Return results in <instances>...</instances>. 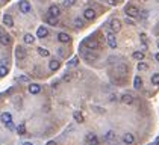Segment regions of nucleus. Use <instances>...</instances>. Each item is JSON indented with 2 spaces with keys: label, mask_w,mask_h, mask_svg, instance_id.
<instances>
[{
  "label": "nucleus",
  "mask_w": 159,
  "mask_h": 145,
  "mask_svg": "<svg viewBox=\"0 0 159 145\" xmlns=\"http://www.w3.org/2000/svg\"><path fill=\"white\" fill-rule=\"evenodd\" d=\"M81 47L82 49H88V50H98L100 49V44H98V41L96 38H87L85 39V41L81 44Z\"/></svg>",
  "instance_id": "nucleus-1"
},
{
  "label": "nucleus",
  "mask_w": 159,
  "mask_h": 145,
  "mask_svg": "<svg viewBox=\"0 0 159 145\" xmlns=\"http://www.w3.org/2000/svg\"><path fill=\"white\" fill-rule=\"evenodd\" d=\"M126 14H127V17H130V18H136L138 15H140V9L134 5H127L126 6Z\"/></svg>",
  "instance_id": "nucleus-2"
},
{
  "label": "nucleus",
  "mask_w": 159,
  "mask_h": 145,
  "mask_svg": "<svg viewBox=\"0 0 159 145\" xmlns=\"http://www.w3.org/2000/svg\"><path fill=\"white\" fill-rule=\"evenodd\" d=\"M18 8H20V12H23V14H29V12H30V3L28 2V0H20Z\"/></svg>",
  "instance_id": "nucleus-3"
},
{
  "label": "nucleus",
  "mask_w": 159,
  "mask_h": 145,
  "mask_svg": "<svg viewBox=\"0 0 159 145\" xmlns=\"http://www.w3.org/2000/svg\"><path fill=\"white\" fill-rule=\"evenodd\" d=\"M109 27H111V32H118L121 29V21L118 18H112L109 21Z\"/></svg>",
  "instance_id": "nucleus-4"
},
{
  "label": "nucleus",
  "mask_w": 159,
  "mask_h": 145,
  "mask_svg": "<svg viewBox=\"0 0 159 145\" xmlns=\"http://www.w3.org/2000/svg\"><path fill=\"white\" fill-rule=\"evenodd\" d=\"M115 72H117L118 76H123V77H124V76L129 72V67H127L126 64H118L117 68H115Z\"/></svg>",
  "instance_id": "nucleus-5"
},
{
  "label": "nucleus",
  "mask_w": 159,
  "mask_h": 145,
  "mask_svg": "<svg viewBox=\"0 0 159 145\" xmlns=\"http://www.w3.org/2000/svg\"><path fill=\"white\" fill-rule=\"evenodd\" d=\"M106 39H108V44H109L111 49H117V38H115V35H114V32H108Z\"/></svg>",
  "instance_id": "nucleus-6"
},
{
  "label": "nucleus",
  "mask_w": 159,
  "mask_h": 145,
  "mask_svg": "<svg viewBox=\"0 0 159 145\" xmlns=\"http://www.w3.org/2000/svg\"><path fill=\"white\" fill-rule=\"evenodd\" d=\"M105 142H109V144H114L117 142V133L115 131H108V133L105 135Z\"/></svg>",
  "instance_id": "nucleus-7"
},
{
  "label": "nucleus",
  "mask_w": 159,
  "mask_h": 145,
  "mask_svg": "<svg viewBox=\"0 0 159 145\" xmlns=\"http://www.w3.org/2000/svg\"><path fill=\"white\" fill-rule=\"evenodd\" d=\"M82 55H83V57L87 59V61H96V59L98 57V55L97 53H92V50L91 51H85V50H82Z\"/></svg>",
  "instance_id": "nucleus-8"
},
{
  "label": "nucleus",
  "mask_w": 159,
  "mask_h": 145,
  "mask_svg": "<svg viewBox=\"0 0 159 145\" xmlns=\"http://www.w3.org/2000/svg\"><path fill=\"white\" fill-rule=\"evenodd\" d=\"M49 14L53 15V17H59L61 15V8H59L58 5H52L49 8Z\"/></svg>",
  "instance_id": "nucleus-9"
},
{
  "label": "nucleus",
  "mask_w": 159,
  "mask_h": 145,
  "mask_svg": "<svg viewBox=\"0 0 159 145\" xmlns=\"http://www.w3.org/2000/svg\"><path fill=\"white\" fill-rule=\"evenodd\" d=\"M15 56L18 59H24L26 57V50H24L23 45H17L15 47Z\"/></svg>",
  "instance_id": "nucleus-10"
},
{
  "label": "nucleus",
  "mask_w": 159,
  "mask_h": 145,
  "mask_svg": "<svg viewBox=\"0 0 159 145\" xmlns=\"http://www.w3.org/2000/svg\"><path fill=\"white\" fill-rule=\"evenodd\" d=\"M121 101L124 104H132V103H134V95L129 94V92H126V94L121 95Z\"/></svg>",
  "instance_id": "nucleus-11"
},
{
  "label": "nucleus",
  "mask_w": 159,
  "mask_h": 145,
  "mask_svg": "<svg viewBox=\"0 0 159 145\" xmlns=\"http://www.w3.org/2000/svg\"><path fill=\"white\" fill-rule=\"evenodd\" d=\"M83 17L87 18V20H94V18H96V11L91 9V8L85 9V11H83Z\"/></svg>",
  "instance_id": "nucleus-12"
},
{
  "label": "nucleus",
  "mask_w": 159,
  "mask_h": 145,
  "mask_svg": "<svg viewBox=\"0 0 159 145\" xmlns=\"http://www.w3.org/2000/svg\"><path fill=\"white\" fill-rule=\"evenodd\" d=\"M47 35H49L47 27H44V26H39L38 30H36V36H38V38H45Z\"/></svg>",
  "instance_id": "nucleus-13"
},
{
  "label": "nucleus",
  "mask_w": 159,
  "mask_h": 145,
  "mask_svg": "<svg viewBox=\"0 0 159 145\" xmlns=\"http://www.w3.org/2000/svg\"><path fill=\"white\" fill-rule=\"evenodd\" d=\"M123 142H124V144H127V145L134 144V142H135V136L132 135V133H124V136H123Z\"/></svg>",
  "instance_id": "nucleus-14"
},
{
  "label": "nucleus",
  "mask_w": 159,
  "mask_h": 145,
  "mask_svg": "<svg viewBox=\"0 0 159 145\" xmlns=\"http://www.w3.org/2000/svg\"><path fill=\"white\" fill-rule=\"evenodd\" d=\"M81 77V72H74V74H73V72H67V74H64V80L65 82H70V80H73V79H79Z\"/></svg>",
  "instance_id": "nucleus-15"
},
{
  "label": "nucleus",
  "mask_w": 159,
  "mask_h": 145,
  "mask_svg": "<svg viewBox=\"0 0 159 145\" xmlns=\"http://www.w3.org/2000/svg\"><path fill=\"white\" fill-rule=\"evenodd\" d=\"M58 39H59V42H62V44H67L71 41V38L67 35V34H64V32H61V34H58Z\"/></svg>",
  "instance_id": "nucleus-16"
},
{
  "label": "nucleus",
  "mask_w": 159,
  "mask_h": 145,
  "mask_svg": "<svg viewBox=\"0 0 159 145\" xmlns=\"http://www.w3.org/2000/svg\"><path fill=\"white\" fill-rule=\"evenodd\" d=\"M45 21H47V24H50V26H58V24H59L58 17H53V15H50V14L45 17Z\"/></svg>",
  "instance_id": "nucleus-17"
},
{
  "label": "nucleus",
  "mask_w": 159,
  "mask_h": 145,
  "mask_svg": "<svg viewBox=\"0 0 159 145\" xmlns=\"http://www.w3.org/2000/svg\"><path fill=\"white\" fill-rule=\"evenodd\" d=\"M29 92L30 94H39L41 92V86L36 83H32V85H29Z\"/></svg>",
  "instance_id": "nucleus-18"
},
{
  "label": "nucleus",
  "mask_w": 159,
  "mask_h": 145,
  "mask_svg": "<svg viewBox=\"0 0 159 145\" xmlns=\"http://www.w3.org/2000/svg\"><path fill=\"white\" fill-rule=\"evenodd\" d=\"M0 120H2V122H3V124H6V122L12 121V115L9 114V112H3V114L0 115Z\"/></svg>",
  "instance_id": "nucleus-19"
},
{
  "label": "nucleus",
  "mask_w": 159,
  "mask_h": 145,
  "mask_svg": "<svg viewBox=\"0 0 159 145\" xmlns=\"http://www.w3.org/2000/svg\"><path fill=\"white\" fill-rule=\"evenodd\" d=\"M59 67H61V64H59V61H56V59H52L50 64H49V68H50L52 71L59 70Z\"/></svg>",
  "instance_id": "nucleus-20"
},
{
  "label": "nucleus",
  "mask_w": 159,
  "mask_h": 145,
  "mask_svg": "<svg viewBox=\"0 0 159 145\" xmlns=\"http://www.w3.org/2000/svg\"><path fill=\"white\" fill-rule=\"evenodd\" d=\"M3 23L8 26V27H12V26H14V20H12V17L11 15H3Z\"/></svg>",
  "instance_id": "nucleus-21"
},
{
  "label": "nucleus",
  "mask_w": 159,
  "mask_h": 145,
  "mask_svg": "<svg viewBox=\"0 0 159 145\" xmlns=\"http://www.w3.org/2000/svg\"><path fill=\"white\" fill-rule=\"evenodd\" d=\"M87 142L88 144H98V139L94 133H88L87 135Z\"/></svg>",
  "instance_id": "nucleus-22"
},
{
  "label": "nucleus",
  "mask_w": 159,
  "mask_h": 145,
  "mask_svg": "<svg viewBox=\"0 0 159 145\" xmlns=\"http://www.w3.org/2000/svg\"><path fill=\"white\" fill-rule=\"evenodd\" d=\"M23 39H24L26 44H34V42H35V36L32 35V34H26V35L23 36Z\"/></svg>",
  "instance_id": "nucleus-23"
},
{
  "label": "nucleus",
  "mask_w": 159,
  "mask_h": 145,
  "mask_svg": "<svg viewBox=\"0 0 159 145\" xmlns=\"http://www.w3.org/2000/svg\"><path fill=\"white\" fill-rule=\"evenodd\" d=\"M0 42H2L3 45H8L11 42V36L6 35V34H2V35H0Z\"/></svg>",
  "instance_id": "nucleus-24"
},
{
  "label": "nucleus",
  "mask_w": 159,
  "mask_h": 145,
  "mask_svg": "<svg viewBox=\"0 0 159 145\" xmlns=\"http://www.w3.org/2000/svg\"><path fill=\"white\" fill-rule=\"evenodd\" d=\"M134 86H135L136 89H141V88H142V79H141L140 76H136V77L134 79Z\"/></svg>",
  "instance_id": "nucleus-25"
},
{
  "label": "nucleus",
  "mask_w": 159,
  "mask_h": 145,
  "mask_svg": "<svg viewBox=\"0 0 159 145\" xmlns=\"http://www.w3.org/2000/svg\"><path fill=\"white\" fill-rule=\"evenodd\" d=\"M38 53H39V56H43V57L50 56V51L47 49H44V47H38Z\"/></svg>",
  "instance_id": "nucleus-26"
},
{
  "label": "nucleus",
  "mask_w": 159,
  "mask_h": 145,
  "mask_svg": "<svg viewBox=\"0 0 159 145\" xmlns=\"http://www.w3.org/2000/svg\"><path fill=\"white\" fill-rule=\"evenodd\" d=\"M73 118H74V120L77 121V122H83V115L81 114V112H74V114H73Z\"/></svg>",
  "instance_id": "nucleus-27"
},
{
  "label": "nucleus",
  "mask_w": 159,
  "mask_h": 145,
  "mask_svg": "<svg viewBox=\"0 0 159 145\" xmlns=\"http://www.w3.org/2000/svg\"><path fill=\"white\" fill-rule=\"evenodd\" d=\"M134 59H136V61H144V51H135Z\"/></svg>",
  "instance_id": "nucleus-28"
},
{
  "label": "nucleus",
  "mask_w": 159,
  "mask_h": 145,
  "mask_svg": "<svg viewBox=\"0 0 159 145\" xmlns=\"http://www.w3.org/2000/svg\"><path fill=\"white\" fill-rule=\"evenodd\" d=\"M77 64H79V57H77V56H74V57H73L67 65H68V68H73V67H76Z\"/></svg>",
  "instance_id": "nucleus-29"
},
{
  "label": "nucleus",
  "mask_w": 159,
  "mask_h": 145,
  "mask_svg": "<svg viewBox=\"0 0 159 145\" xmlns=\"http://www.w3.org/2000/svg\"><path fill=\"white\" fill-rule=\"evenodd\" d=\"M138 70H140V71H147L149 70V65L145 64V62H142V61H140V64H138Z\"/></svg>",
  "instance_id": "nucleus-30"
},
{
  "label": "nucleus",
  "mask_w": 159,
  "mask_h": 145,
  "mask_svg": "<svg viewBox=\"0 0 159 145\" xmlns=\"http://www.w3.org/2000/svg\"><path fill=\"white\" fill-rule=\"evenodd\" d=\"M8 74V67L6 65H0V77H5Z\"/></svg>",
  "instance_id": "nucleus-31"
},
{
  "label": "nucleus",
  "mask_w": 159,
  "mask_h": 145,
  "mask_svg": "<svg viewBox=\"0 0 159 145\" xmlns=\"http://www.w3.org/2000/svg\"><path fill=\"white\" fill-rule=\"evenodd\" d=\"M17 131H18V135H24L26 133V126L24 124H20V126L17 127Z\"/></svg>",
  "instance_id": "nucleus-32"
},
{
  "label": "nucleus",
  "mask_w": 159,
  "mask_h": 145,
  "mask_svg": "<svg viewBox=\"0 0 159 145\" xmlns=\"http://www.w3.org/2000/svg\"><path fill=\"white\" fill-rule=\"evenodd\" d=\"M76 2H77V0H64V6H65V8H70V6H73Z\"/></svg>",
  "instance_id": "nucleus-33"
},
{
  "label": "nucleus",
  "mask_w": 159,
  "mask_h": 145,
  "mask_svg": "<svg viewBox=\"0 0 159 145\" xmlns=\"http://www.w3.org/2000/svg\"><path fill=\"white\" fill-rule=\"evenodd\" d=\"M151 83H153V85H159V74H158V72L151 76Z\"/></svg>",
  "instance_id": "nucleus-34"
},
{
  "label": "nucleus",
  "mask_w": 159,
  "mask_h": 145,
  "mask_svg": "<svg viewBox=\"0 0 159 145\" xmlns=\"http://www.w3.org/2000/svg\"><path fill=\"white\" fill-rule=\"evenodd\" d=\"M74 24H76V27H82L83 26V20H81V18H74Z\"/></svg>",
  "instance_id": "nucleus-35"
},
{
  "label": "nucleus",
  "mask_w": 159,
  "mask_h": 145,
  "mask_svg": "<svg viewBox=\"0 0 159 145\" xmlns=\"http://www.w3.org/2000/svg\"><path fill=\"white\" fill-rule=\"evenodd\" d=\"M18 80H20V82H23V83H28V82H29V77H28V76H20V77H18Z\"/></svg>",
  "instance_id": "nucleus-36"
},
{
  "label": "nucleus",
  "mask_w": 159,
  "mask_h": 145,
  "mask_svg": "<svg viewBox=\"0 0 159 145\" xmlns=\"http://www.w3.org/2000/svg\"><path fill=\"white\" fill-rule=\"evenodd\" d=\"M5 126H6V127H8L9 130H14V129H15V127H14V124H12V121H9V122H6V124H5Z\"/></svg>",
  "instance_id": "nucleus-37"
},
{
  "label": "nucleus",
  "mask_w": 159,
  "mask_h": 145,
  "mask_svg": "<svg viewBox=\"0 0 159 145\" xmlns=\"http://www.w3.org/2000/svg\"><path fill=\"white\" fill-rule=\"evenodd\" d=\"M126 23H127V24H130V26H134V20H132V18H126Z\"/></svg>",
  "instance_id": "nucleus-38"
},
{
  "label": "nucleus",
  "mask_w": 159,
  "mask_h": 145,
  "mask_svg": "<svg viewBox=\"0 0 159 145\" xmlns=\"http://www.w3.org/2000/svg\"><path fill=\"white\" fill-rule=\"evenodd\" d=\"M106 2H108L109 5H112V6H115V5H117V2H115V0H106Z\"/></svg>",
  "instance_id": "nucleus-39"
},
{
  "label": "nucleus",
  "mask_w": 159,
  "mask_h": 145,
  "mask_svg": "<svg viewBox=\"0 0 159 145\" xmlns=\"http://www.w3.org/2000/svg\"><path fill=\"white\" fill-rule=\"evenodd\" d=\"M6 62H8V61H6L5 57H3V59H0V64H2V65H6Z\"/></svg>",
  "instance_id": "nucleus-40"
},
{
  "label": "nucleus",
  "mask_w": 159,
  "mask_h": 145,
  "mask_svg": "<svg viewBox=\"0 0 159 145\" xmlns=\"http://www.w3.org/2000/svg\"><path fill=\"white\" fill-rule=\"evenodd\" d=\"M47 145H56V142H55V141H49Z\"/></svg>",
  "instance_id": "nucleus-41"
},
{
  "label": "nucleus",
  "mask_w": 159,
  "mask_h": 145,
  "mask_svg": "<svg viewBox=\"0 0 159 145\" xmlns=\"http://www.w3.org/2000/svg\"><path fill=\"white\" fill-rule=\"evenodd\" d=\"M21 145H34V144H32V142H23Z\"/></svg>",
  "instance_id": "nucleus-42"
},
{
  "label": "nucleus",
  "mask_w": 159,
  "mask_h": 145,
  "mask_svg": "<svg viewBox=\"0 0 159 145\" xmlns=\"http://www.w3.org/2000/svg\"><path fill=\"white\" fill-rule=\"evenodd\" d=\"M155 57H156V61L159 62V53H156V55H155Z\"/></svg>",
  "instance_id": "nucleus-43"
},
{
  "label": "nucleus",
  "mask_w": 159,
  "mask_h": 145,
  "mask_svg": "<svg viewBox=\"0 0 159 145\" xmlns=\"http://www.w3.org/2000/svg\"><path fill=\"white\" fill-rule=\"evenodd\" d=\"M88 145H98V144H88Z\"/></svg>",
  "instance_id": "nucleus-44"
},
{
  "label": "nucleus",
  "mask_w": 159,
  "mask_h": 145,
  "mask_svg": "<svg viewBox=\"0 0 159 145\" xmlns=\"http://www.w3.org/2000/svg\"><path fill=\"white\" fill-rule=\"evenodd\" d=\"M2 34H3V32H2V29H0V35H2Z\"/></svg>",
  "instance_id": "nucleus-45"
},
{
  "label": "nucleus",
  "mask_w": 159,
  "mask_h": 145,
  "mask_svg": "<svg viewBox=\"0 0 159 145\" xmlns=\"http://www.w3.org/2000/svg\"><path fill=\"white\" fill-rule=\"evenodd\" d=\"M158 49H159V41H158Z\"/></svg>",
  "instance_id": "nucleus-46"
},
{
  "label": "nucleus",
  "mask_w": 159,
  "mask_h": 145,
  "mask_svg": "<svg viewBox=\"0 0 159 145\" xmlns=\"http://www.w3.org/2000/svg\"><path fill=\"white\" fill-rule=\"evenodd\" d=\"M100 2H102V0H100Z\"/></svg>",
  "instance_id": "nucleus-47"
},
{
  "label": "nucleus",
  "mask_w": 159,
  "mask_h": 145,
  "mask_svg": "<svg viewBox=\"0 0 159 145\" xmlns=\"http://www.w3.org/2000/svg\"><path fill=\"white\" fill-rule=\"evenodd\" d=\"M158 2H159V0H158Z\"/></svg>",
  "instance_id": "nucleus-48"
}]
</instances>
